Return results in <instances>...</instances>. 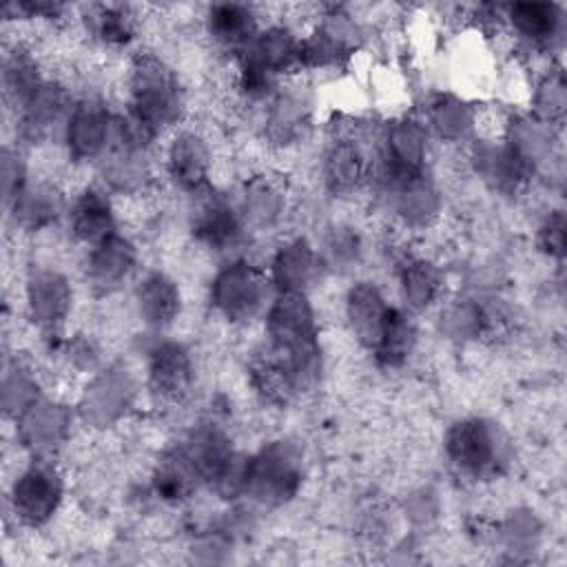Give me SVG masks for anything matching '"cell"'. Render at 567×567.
<instances>
[{
  "instance_id": "12",
  "label": "cell",
  "mask_w": 567,
  "mask_h": 567,
  "mask_svg": "<svg viewBox=\"0 0 567 567\" xmlns=\"http://www.w3.org/2000/svg\"><path fill=\"white\" fill-rule=\"evenodd\" d=\"M24 317L53 346L73 312V284L55 266H33L22 284Z\"/></svg>"
},
{
  "instance_id": "16",
  "label": "cell",
  "mask_w": 567,
  "mask_h": 567,
  "mask_svg": "<svg viewBox=\"0 0 567 567\" xmlns=\"http://www.w3.org/2000/svg\"><path fill=\"white\" fill-rule=\"evenodd\" d=\"M374 171V151L350 128L334 131L319 157V177L323 190L337 199L354 197L370 186Z\"/></svg>"
},
{
  "instance_id": "11",
  "label": "cell",
  "mask_w": 567,
  "mask_h": 567,
  "mask_svg": "<svg viewBox=\"0 0 567 567\" xmlns=\"http://www.w3.org/2000/svg\"><path fill=\"white\" fill-rule=\"evenodd\" d=\"M144 388L153 401L175 408L190 399L197 383V363L193 350L177 339L155 334L144 350Z\"/></svg>"
},
{
  "instance_id": "17",
  "label": "cell",
  "mask_w": 567,
  "mask_h": 567,
  "mask_svg": "<svg viewBox=\"0 0 567 567\" xmlns=\"http://www.w3.org/2000/svg\"><path fill=\"white\" fill-rule=\"evenodd\" d=\"M432 135L421 115L401 113L388 120L374 142V168L390 173L430 171Z\"/></svg>"
},
{
  "instance_id": "39",
  "label": "cell",
  "mask_w": 567,
  "mask_h": 567,
  "mask_svg": "<svg viewBox=\"0 0 567 567\" xmlns=\"http://www.w3.org/2000/svg\"><path fill=\"white\" fill-rule=\"evenodd\" d=\"M42 385L31 365L16 361L7 365L2 379V408L9 419H16L24 408H29L35 399H40Z\"/></svg>"
},
{
  "instance_id": "22",
  "label": "cell",
  "mask_w": 567,
  "mask_h": 567,
  "mask_svg": "<svg viewBox=\"0 0 567 567\" xmlns=\"http://www.w3.org/2000/svg\"><path fill=\"white\" fill-rule=\"evenodd\" d=\"M266 277L275 292H308L326 275L315 241L295 235L281 239L266 261Z\"/></svg>"
},
{
  "instance_id": "1",
  "label": "cell",
  "mask_w": 567,
  "mask_h": 567,
  "mask_svg": "<svg viewBox=\"0 0 567 567\" xmlns=\"http://www.w3.org/2000/svg\"><path fill=\"white\" fill-rule=\"evenodd\" d=\"M159 140L182 126L186 91L175 66L155 51H135L124 69V109Z\"/></svg>"
},
{
  "instance_id": "33",
  "label": "cell",
  "mask_w": 567,
  "mask_h": 567,
  "mask_svg": "<svg viewBox=\"0 0 567 567\" xmlns=\"http://www.w3.org/2000/svg\"><path fill=\"white\" fill-rule=\"evenodd\" d=\"M82 22L86 35L106 51H124L140 35V16L131 4H93Z\"/></svg>"
},
{
  "instance_id": "13",
  "label": "cell",
  "mask_w": 567,
  "mask_h": 567,
  "mask_svg": "<svg viewBox=\"0 0 567 567\" xmlns=\"http://www.w3.org/2000/svg\"><path fill=\"white\" fill-rule=\"evenodd\" d=\"M115 115L117 111H113L97 93L75 97L60 133V144L64 146L69 162L97 164L113 144Z\"/></svg>"
},
{
  "instance_id": "15",
  "label": "cell",
  "mask_w": 567,
  "mask_h": 567,
  "mask_svg": "<svg viewBox=\"0 0 567 567\" xmlns=\"http://www.w3.org/2000/svg\"><path fill=\"white\" fill-rule=\"evenodd\" d=\"M266 350L292 354L319 348V319L308 292H275L264 317Z\"/></svg>"
},
{
  "instance_id": "2",
  "label": "cell",
  "mask_w": 567,
  "mask_h": 567,
  "mask_svg": "<svg viewBox=\"0 0 567 567\" xmlns=\"http://www.w3.org/2000/svg\"><path fill=\"white\" fill-rule=\"evenodd\" d=\"M443 456L450 467L470 481H489L509 467V439L487 416L454 421L443 434Z\"/></svg>"
},
{
  "instance_id": "28",
  "label": "cell",
  "mask_w": 567,
  "mask_h": 567,
  "mask_svg": "<svg viewBox=\"0 0 567 567\" xmlns=\"http://www.w3.org/2000/svg\"><path fill=\"white\" fill-rule=\"evenodd\" d=\"M235 204L250 235L266 233L284 221L288 213V190L284 179L270 173H255L244 179Z\"/></svg>"
},
{
  "instance_id": "30",
  "label": "cell",
  "mask_w": 567,
  "mask_h": 567,
  "mask_svg": "<svg viewBox=\"0 0 567 567\" xmlns=\"http://www.w3.org/2000/svg\"><path fill=\"white\" fill-rule=\"evenodd\" d=\"M394 275L401 306L408 312L419 315L443 301L445 275L434 259L408 250L399 255Z\"/></svg>"
},
{
  "instance_id": "29",
  "label": "cell",
  "mask_w": 567,
  "mask_h": 567,
  "mask_svg": "<svg viewBox=\"0 0 567 567\" xmlns=\"http://www.w3.org/2000/svg\"><path fill=\"white\" fill-rule=\"evenodd\" d=\"M264 20L252 4L215 2L204 13V33L219 53L233 60L252 42Z\"/></svg>"
},
{
  "instance_id": "4",
  "label": "cell",
  "mask_w": 567,
  "mask_h": 567,
  "mask_svg": "<svg viewBox=\"0 0 567 567\" xmlns=\"http://www.w3.org/2000/svg\"><path fill=\"white\" fill-rule=\"evenodd\" d=\"M275 290L266 270L246 255L224 259L208 284V306L217 319L233 328L261 319Z\"/></svg>"
},
{
  "instance_id": "34",
  "label": "cell",
  "mask_w": 567,
  "mask_h": 567,
  "mask_svg": "<svg viewBox=\"0 0 567 567\" xmlns=\"http://www.w3.org/2000/svg\"><path fill=\"white\" fill-rule=\"evenodd\" d=\"M199 487L204 485L179 445L164 452L148 476L151 494L166 505H182L190 501Z\"/></svg>"
},
{
  "instance_id": "10",
  "label": "cell",
  "mask_w": 567,
  "mask_h": 567,
  "mask_svg": "<svg viewBox=\"0 0 567 567\" xmlns=\"http://www.w3.org/2000/svg\"><path fill=\"white\" fill-rule=\"evenodd\" d=\"M159 168L164 179L188 197L213 188L215 153L208 135L184 124L173 128L159 144Z\"/></svg>"
},
{
  "instance_id": "9",
  "label": "cell",
  "mask_w": 567,
  "mask_h": 567,
  "mask_svg": "<svg viewBox=\"0 0 567 567\" xmlns=\"http://www.w3.org/2000/svg\"><path fill=\"white\" fill-rule=\"evenodd\" d=\"M190 199L193 208L188 215V228L195 244L210 255L221 257V261L241 257L250 241V230L244 224L235 199H228L213 188Z\"/></svg>"
},
{
  "instance_id": "31",
  "label": "cell",
  "mask_w": 567,
  "mask_h": 567,
  "mask_svg": "<svg viewBox=\"0 0 567 567\" xmlns=\"http://www.w3.org/2000/svg\"><path fill=\"white\" fill-rule=\"evenodd\" d=\"M100 179L113 197H140L155 179L153 153L111 144L106 155L95 164Z\"/></svg>"
},
{
  "instance_id": "5",
  "label": "cell",
  "mask_w": 567,
  "mask_h": 567,
  "mask_svg": "<svg viewBox=\"0 0 567 567\" xmlns=\"http://www.w3.org/2000/svg\"><path fill=\"white\" fill-rule=\"evenodd\" d=\"M64 498L66 481L55 458H29L9 485L7 505L20 527L38 532L53 523Z\"/></svg>"
},
{
  "instance_id": "14",
  "label": "cell",
  "mask_w": 567,
  "mask_h": 567,
  "mask_svg": "<svg viewBox=\"0 0 567 567\" xmlns=\"http://www.w3.org/2000/svg\"><path fill=\"white\" fill-rule=\"evenodd\" d=\"M75 419L73 405L42 394L13 419L16 443L29 458H55L71 443Z\"/></svg>"
},
{
  "instance_id": "40",
  "label": "cell",
  "mask_w": 567,
  "mask_h": 567,
  "mask_svg": "<svg viewBox=\"0 0 567 567\" xmlns=\"http://www.w3.org/2000/svg\"><path fill=\"white\" fill-rule=\"evenodd\" d=\"M51 348L60 357V361L69 370H73V374L91 377L93 372H97L104 365L102 350L91 334H84V332L64 334Z\"/></svg>"
},
{
  "instance_id": "19",
  "label": "cell",
  "mask_w": 567,
  "mask_h": 567,
  "mask_svg": "<svg viewBox=\"0 0 567 567\" xmlns=\"http://www.w3.org/2000/svg\"><path fill=\"white\" fill-rule=\"evenodd\" d=\"M501 29L529 53H551L565 40V9L556 2L503 4Z\"/></svg>"
},
{
  "instance_id": "6",
  "label": "cell",
  "mask_w": 567,
  "mask_h": 567,
  "mask_svg": "<svg viewBox=\"0 0 567 567\" xmlns=\"http://www.w3.org/2000/svg\"><path fill=\"white\" fill-rule=\"evenodd\" d=\"M370 188L383 210L405 230H425L443 213V195L430 171L390 173L374 168Z\"/></svg>"
},
{
  "instance_id": "23",
  "label": "cell",
  "mask_w": 567,
  "mask_h": 567,
  "mask_svg": "<svg viewBox=\"0 0 567 567\" xmlns=\"http://www.w3.org/2000/svg\"><path fill=\"white\" fill-rule=\"evenodd\" d=\"M312 122V102L299 86L281 84L277 93L264 104L261 135L266 144L277 151L297 146Z\"/></svg>"
},
{
  "instance_id": "42",
  "label": "cell",
  "mask_w": 567,
  "mask_h": 567,
  "mask_svg": "<svg viewBox=\"0 0 567 567\" xmlns=\"http://www.w3.org/2000/svg\"><path fill=\"white\" fill-rule=\"evenodd\" d=\"M29 179H31V173H29V164H27L22 144L4 146V151H2V199H4V204L11 197H16Z\"/></svg>"
},
{
  "instance_id": "21",
  "label": "cell",
  "mask_w": 567,
  "mask_h": 567,
  "mask_svg": "<svg viewBox=\"0 0 567 567\" xmlns=\"http://www.w3.org/2000/svg\"><path fill=\"white\" fill-rule=\"evenodd\" d=\"M64 226L75 246L84 250L95 246L120 230L115 197L100 184L82 186L69 197Z\"/></svg>"
},
{
  "instance_id": "35",
  "label": "cell",
  "mask_w": 567,
  "mask_h": 567,
  "mask_svg": "<svg viewBox=\"0 0 567 567\" xmlns=\"http://www.w3.org/2000/svg\"><path fill=\"white\" fill-rule=\"evenodd\" d=\"M47 73L38 58V51L24 40L7 47L2 60V89L7 104L16 111L42 82Z\"/></svg>"
},
{
  "instance_id": "27",
  "label": "cell",
  "mask_w": 567,
  "mask_h": 567,
  "mask_svg": "<svg viewBox=\"0 0 567 567\" xmlns=\"http://www.w3.org/2000/svg\"><path fill=\"white\" fill-rule=\"evenodd\" d=\"M470 162L476 175L501 195H518L536 177L527 162L520 159L501 137H476L472 142Z\"/></svg>"
},
{
  "instance_id": "20",
  "label": "cell",
  "mask_w": 567,
  "mask_h": 567,
  "mask_svg": "<svg viewBox=\"0 0 567 567\" xmlns=\"http://www.w3.org/2000/svg\"><path fill=\"white\" fill-rule=\"evenodd\" d=\"M140 275V248L122 228L84 252V279L95 295H113Z\"/></svg>"
},
{
  "instance_id": "36",
  "label": "cell",
  "mask_w": 567,
  "mask_h": 567,
  "mask_svg": "<svg viewBox=\"0 0 567 567\" xmlns=\"http://www.w3.org/2000/svg\"><path fill=\"white\" fill-rule=\"evenodd\" d=\"M416 343L419 330L414 315L408 312L403 306L394 303L383 334L370 354L381 370H401L412 359Z\"/></svg>"
},
{
  "instance_id": "25",
  "label": "cell",
  "mask_w": 567,
  "mask_h": 567,
  "mask_svg": "<svg viewBox=\"0 0 567 567\" xmlns=\"http://www.w3.org/2000/svg\"><path fill=\"white\" fill-rule=\"evenodd\" d=\"M394 303L385 297L379 284L354 279L343 292V321L352 339L370 354L392 315Z\"/></svg>"
},
{
  "instance_id": "24",
  "label": "cell",
  "mask_w": 567,
  "mask_h": 567,
  "mask_svg": "<svg viewBox=\"0 0 567 567\" xmlns=\"http://www.w3.org/2000/svg\"><path fill=\"white\" fill-rule=\"evenodd\" d=\"M184 297L173 275L153 268L133 281V308L142 326L153 334H164L182 315Z\"/></svg>"
},
{
  "instance_id": "7",
  "label": "cell",
  "mask_w": 567,
  "mask_h": 567,
  "mask_svg": "<svg viewBox=\"0 0 567 567\" xmlns=\"http://www.w3.org/2000/svg\"><path fill=\"white\" fill-rule=\"evenodd\" d=\"M140 396V381L124 363H104L86 377L75 403L78 419L91 430H111L120 425Z\"/></svg>"
},
{
  "instance_id": "37",
  "label": "cell",
  "mask_w": 567,
  "mask_h": 567,
  "mask_svg": "<svg viewBox=\"0 0 567 567\" xmlns=\"http://www.w3.org/2000/svg\"><path fill=\"white\" fill-rule=\"evenodd\" d=\"M326 272H350L363 257V237L350 221H332L315 241Z\"/></svg>"
},
{
  "instance_id": "3",
  "label": "cell",
  "mask_w": 567,
  "mask_h": 567,
  "mask_svg": "<svg viewBox=\"0 0 567 567\" xmlns=\"http://www.w3.org/2000/svg\"><path fill=\"white\" fill-rule=\"evenodd\" d=\"M306 461L292 439H270L252 454H246L241 498L259 507H284L303 487Z\"/></svg>"
},
{
  "instance_id": "18",
  "label": "cell",
  "mask_w": 567,
  "mask_h": 567,
  "mask_svg": "<svg viewBox=\"0 0 567 567\" xmlns=\"http://www.w3.org/2000/svg\"><path fill=\"white\" fill-rule=\"evenodd\" d=\"M73 102L75 95L69 84L55 75H47L44 82L13 111L18 144L33 146L51 137L60 140Z\"/></svg>"
},
{
  "instance_id": "32",
  "label": "cell",
  "mask_w": 567,
  "mask_h": 567,
  "mask_svg": "<svg viewBox=\"0 0 567 567\" xmlns=\"http://www.w3.org/2000/svg\"><path fill=\"white\" fill-rule=\"evenodd\" d=\"M432 140L445 144L474 142L481 128V111L463 95L441 91L434 93L421 113Z\"/></svg>"
},
{
  "instance_id": "8",
  "label": "cell",
  "mask_w": 567,
  "mask_h": 567,
  "mask_svg": "<svg viewBox=\"0 0 567 567\" xmlns=\"http://www.w3.org/2000/svg\"><path fill=\"white\" fill-rule=\"evenodd\" d=\"M365 31L361 22L343 7H330L312 27L301 33L299 73L301 71H337L346 66L361 49Z\"/></svg>"
},
{
  "instance_id": "38",
  "label": "cell",
  "mask_w": 567,
  "mask_h": 567,
  "mask_svg": "<svg viewBox=\"0 0 567 567\" xmlns=\"http://www.w3.org/2000/svg\"><path fill=\"white\" fill-rule=\"evenodd\" d=\"M567 111V82L560 64H549L529 89V111L540 122L560 128Z\"/></svg>"
},
{
  "instance_id": "26",
  "label": "cell",
  "mask_w": 567,
  "mask_h": 567,
  "mask_svg": "<svg viewBox=\"0 0 567 567\" xmlns=\"http://www.w3.org/2000/svg\"><path fill=\"white\" fill-rule=\"evenodd\" d=\"M66 206L69 199L55 182L35 177H31L22 186V190L4 204L7 217L13 224V228L27 235L47 233L60 221H64Z\"/></svg>"
},
{
  "instance_id": "41",
  "label": "cell",
  "mask_w": 567,
  "mask_h": 567,
  "mask_svg": "<svg viewBox=\"0 0 567 567\" xmlns=\"http://www.w3.org/2000/svg\"><path fill=\"white\" fill-rule=\"evenodd\" d=\"M536 250L547 259L560 264L567 250V224L560 208L549 210L536 226Z\"/></svg>"
}]
</instances>
